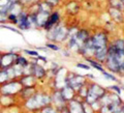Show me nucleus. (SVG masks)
Wrapping results in <instances>:
<instances>
[{"instance_id": "nucleus-1", "label": "nucleus", "mask_w": 124, "mask_h": 113, "mask_svg": "<svg viewBox=\"0 0 124 113\" xmlns=\"http://www.w3.org/2000/svg\"><path fill=\"white\" fill-rule=\"evenodd\" d=\"M51 96L45 92L36 91L34 95L25 101V107L30 111H38L46 106L51 105Z\"/></svg>"}, {"instance_id": "nucleus-2", "label": "nucleus", "mask_w": 124, "mask_h": 113, "mask_svg": "<svg viewBox=\"0 0 124 113\" xmlns=\"http://www.w3.org/2000/svg\"><path fill=\"white\" fill-rule=\"evenodd\" d=\"M22 84L20 79H13L7 81L6 83L0 85V95L17 96L22 90Z\"/></svg>"}, {"instance_id": "nucleus-3", "label": "nucleus", "mask_w": 124, "mask_h": 113, "mask_svg": "<svg viewBox=\"0 0 124 113\" xmlns=\"http://www.w3.org/2000/svg\"><path fill=\"white\" fill-rule=\"evenodd\" d=\"M104 90L103 88H101L97 84H91L90 86L88 87V91H87V96H86V101L87 102L92 105L96 101L100 100L101 98H103L104 96Z\"/></svg>"}, {"instance_id": "nucleus-4", "label": "nucleus", "mask_w": 124, "mask_h": 113, "mask_svg": "<svg viewBox=\"0 0 124 113\" xmlns=\"http://www.w3.org/2000/svg\"><path fill=\"white\" fill-rule=\"evenodd\" d=\"M17 56H18V53L11 52V51L1 53V56H0V69L11 68L15 64Z\"/></svg>"}, {"instance_id": "nucleus-5", "label": "nucleus", "mask_w": 124, "mask_h": 113, "mask_svg": "<svg viewBox=\"0 0 124 113\" xmlns=\"http://www.w3.org/2000/svg\"><path fill=\"white\" fill-rule=\"evenodd\" d=\"M84 84V78L82 76H78L75 74L68 75L67 78H65V85L71 87L72 89H80Z\"/></svg>"}, {"instance_id": "nucleus-6", "label": "nucleus", "mask_w": 124, "mask_h": 113, "mask_svg": "<svg viewBox=\"0 0 124 113\" xmlns=\"http://www.w3.org/2000/svg\"><path fill=\"white\" fill-rule=\"evenodd\" d=\"M30 74L36 80H41L46 76V71L37 62H30Z\"/></svg>"}, {"instance_id": "nucleus-7", "label": "nucleus", "mask_w": 124, "mask_h": 113, "mask_svg": "<svg viewBox=\"0 0 124 113\" xmlns=\"http://www.w3.org/2000/svg\"><path fill=\"white\" fill-rule=\"evenodd\" d=\"M17 27L19 30L22 31H27L31 29L30 28V24L28 22V11H26L25 9L18 16V23H17Z\"/></svg>"}, {"instance_id": "nucleus-8", "label": "nucleus", "mask_w": 124, "mask_h": 113, "mask_svg": "<svg viewBox=\"0 0 124 113\" xmlns=\"http://www.w3.org/2000/svg\"><path fill=\"white\" fill-rule=\"evenodd\" d=\"M67 111H68V113H86V110L84 109V106L76 100H71V102L69 101Z\"/></svg>"}, {"instance_id": "nucleus-9", "label": "nucleus", "mask_w": 124, "mask_h": 113, "mask_svg": "<svg viewBox=\"0 0 124 113\" xmlns=\"http://www.w3.org/2000/svg\"><path fill=\"white\" fill-rule=\"evenodd\" d=\"M23 87H36V79L32 75H24L20 78Z\"/></svg>"}, {"instance_id": "nucleus-10", "label": "nucleus", "mask_w": 124, "mask_h": 113, "mask_svg": "<svg viewBox=\"0 0 124 113\" xmlns=\"http://www.w3.org/2000/svg\"><path fill=\"white\" fill-rule=\"evenodd\" d=\"M36 90V87H23L21 92L19 93V96H21V99L23 100H28L29 98H31L34 93H35Z\"/></svg>"}, {"instance_id": "nucleus-11", "label": "nucleus", "mask_w": 124, "mask_h": 113, "mask_svg": "<svg viewBox=\"0 0 124 113\" xmlns=\"http://www.w3.org/2000/svg\"><path fill=\"white\" fill-rule=\"evenodd\" d=\"M16 96H4L0 95V106L7 108L14 105V99Z\"/></svg>"}, {"instance_id": "nucleus-12", "label": "nucleus", "mask_w": 124, "mask_h": 113, "mask_svg": "<svg viewBox=\"0 0 124 113\" xmlns=\"http://www.w3.org/2000/svg\"><path fill=\"white\" fill-rule=\"evenodd\" d=\"M13 3H14L13 0H0V11L8 14Z\"/></svg>"}, {"instance_id": "nucleus-13", "label": "nucleus", "mask_w": 124, "mask_h": 113, "mask_svg": "<svg viewBox=\"0 0 124 113\" xmlns=\"http://www.w3.org/2000/svg\"><path fill=\"white\" fill-rule=\"evenodd\" d=\"M15 64L20 65V67H22L23 69H25V68H27L30 64V61L27 59L25 56L21 55V54H18L17 58H16V61H15Z\"/></svg>"}, {"instance_id": "nucleus-14", "label": "nucleus", "mask_w": 124, "mask_h": 113, "mask_svg": "<svg viewBox=\"0 0 124 113\" xmlns=\"http://www.w3.org/2000/svg\"><path fill=\"white\" fill-rule=\"evenodd\" d=\"M7 81H9L7 70L6 69H0V85L6 83Z\"/></svg>"}, {"instance_id": "nucleus-15", "label": "nucleus", "mask_w": 124, "mask_h": 113, "mask_svg": "<svg viewBox=\"0 0 124 113\" xmlns=\"http://www.w3.org/2000/svg\"><path fill=\"white\" fill-rule=\"evenodd\" d=\"M39 113H58V110L57 108L52 106V105H49V106H46L42 109H40Z\"/></svg>"}, {"instance_id": "nucleus-16", "label": "nucleus", "mask_w": 124, "mask_h": 113, "mask_svg": "<svg viewBox=\"0 0 124 113\" xmlns=\"http://www.w3.org/2000/svg\"><path fill=\"white\" fill-rule=\"evenodd\" d=\"M17 23H18V16L13 15V14H8V16H7V24L17 25Z\"/></svg>"}, {"instance_id": "nucleus-17", "label": "nucleus", "mask_w": 124, "mask_h": 113, "mask_svg": "<svg viewBox=\"0 0 124 113\" xmlns=\"http://www.w3.org/2000/svg\"><path fill=\"white\" fill-rule=\"evenodd\" d=\"M23 52H24V54H26V55H28L30 57H33V58H36L38 57V52L35 51V50H28V49H25V50H23Z\"/></svg>"}, {"instance_id": "nucleus-18", "label": "nucleus", "mask_w": 124, "mask_h": 113, "mask_svg": "<svg viewBox=\"0 0 124 113\" xmlns=\"http://www.w3.org/2000/svg\"><path fill=\"white\" fill-rule=\"evenodd\" d=\"M0 27L1 28H5V29H8L10 31H13V32H16V33H18V34H21L22 35V32L20 30H19L18 28H16V27H13V26H10L8 24H4V25H0Z\"/></svg>"}, {"instance_id": "nucleus-19", "label": "nucleus", "mask_w": 124, "mask_h": 113, "mask_svg": "<svg viewBox=\"0 0 124 113\" xmlns=\"http://www.w3.org/2000/svg\"><path fill=\"white\" fill-rule=\"evenodd\" d=\"M87 61L88 62H90V64L92 65L93 68H95L96 70H98V71H103V69H102V67L100 65L98 62H96V61H94V60H92V59H90V58H87Z\"/></svg>"}, {"instance_id": "nucleus-20", "label": "nucleus", "mask_w": 124, "mask_h": 113, "mask_svg": "<svg viewBox=\"0 0 124 113\" xmlns=\"http://www.w3.org/2000/svg\"><path fill=\"white\" fill-rule=\"evenodd\" d=\"M7 16H8V14L1 13V11H0V25L7 24Z\"/></svg>"}, {"instance_id": "nucleus-21", "label": "nucleus", "mask_w": 124, "mask_h": 113, "mask_svg": "<svg viewBox=\"0 0 124 113\" xmlns=\"http://www.w3.org/2000/svg\"><path fill=\"white\" fill-rule=\"evenodd\" d=\"M46 47L50 50H53V51H59L60 48L58 47L56 44H54V43H48V44H46Z\"/></svg>"}, {"instance_id": "nucleus-22", "label": "nucleus", "mask_w": 124, "mask_h": 113, "mask_svg": "<svg viewBox=\"0 0 124 113\" xmlns=\"http://www.w3.org/2000/svg\"><path fill=\"white\" fill-rule=\"evenodd\" d=\"M102 74H103V76H104V77L108 78V79H110V80H112V81H117V79H116V77H115V76L111 75V74H108V72L102 71Z\"/></svg>"}, {"instance_id": "nucleus-23", "label": "nucleus", "mask_w": 124, "mask_h": 113, "mask_svg": "<svg viewBox=\"0 0 124 113\" xmlns=\"http://www.w3.org/2000/svg\"><path fill=\"white\" fill-rule=\"evenodd\" d=\"M45 1L48 3V4L51 6V7H54L58 4V2H59V0H45Z\"/></svg>"}, {"instance_id": "nucleus-24", "label": "nucleus", "mask_w": 124, "mask_h": 113, "mask_svg": "<svg viewBox=\"0 0 124 113\" xmlns=\"http://www.w3.org/2000/svg\"><path fill=\"white\" fill-rule=\"evenodd\" d=\"M77 68H81V69H84V70H89V69H90V67H89V65L82 64V63H78V64H77Z\"/></svg>"}, {"instance_id": "nucleus-25", "label": "nucleus", "mask_w": 124, "mask_h": 113, "mask_svg": "<svg viewBox=\"0 0 124 113\" xmlns=\"http://www.w3.org/2000/svg\"><path fill=\"white\" fill-rule=\"evenodd\" d=\"M110 88H111V89H113V90H115V91H117L119 95L121 93V89H120V87H118L117 85H113V86H111Z\"/></svg>"}, {"instance_id": "nucleus-26", "label": "nucleus", "mask_w": 124, "mask_h": 113, "mask_svg": "<svg viewBox=\"0 0 124 113\" xmlns=\"http://www.w3.org/2000/svg\"><path fill=\"white\" fill-rule=\"evenodd\" d=\"M20 1L22 2V4H23V5H24V6H26L27 4H30V3L32 2L33 0H20Z\"/></svg>"}, {"instance_id": "nucleus-27", "label": "nucleus", "mask_w": 124, "mask_h": 113, "mask_svg": "<svg viewBox=\"0 0 124 113\" xmlns=\"http://www.w3.org/2000/svg\"><path fill=\"white\" fill-rule=\"evenodd\" d=\"M61 113H68V111H67V109L66 108H64L63 110H62V112Z\"/></svg>"}, {"instance_id": "nucleus-28", "label": "nucleus", "mask_w": 124, "mask_h": 113, "mask_svg": "<svg viewBox=\"0 0 124 113\" xmlns=\"http://www.w3.org/2000/svg\"><path fill=\"white\" fill-rule=\"evenodd\" d=\"M120 1H121V2H122V4L124 5V0H120Z\"/></svg>"}, {"instance_id": "nucleus-29", "label": "nucleus", "mask_w": 124, "mask_h": 113, "mask_svg": "<svg viewBox=\"0 0 124 113\" xmlns=\"http://www.w3.org/2000/svg\"><path fill=\"white\" fill-rule=\"evenodd\" d=\"M0 56H1V52H0Z\"/></svg>"}]
</instances>
